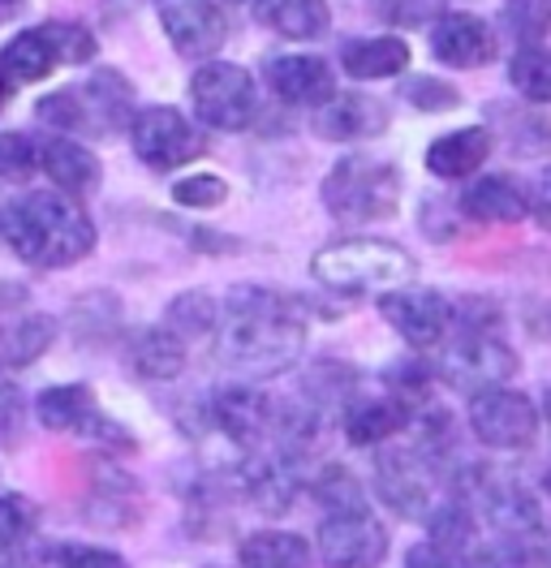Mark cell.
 Listing matches in <instances>:
<instances>
[{
  "label": "cell",
  "mask_w": 551,
  "mask_h": 568,
  "mask_svg": "<svg viewBox=\"0 0 551 568\" xmlns=\"http://www.w3.org/2000/svg\"><path fill=\"white\" fill-rule=\"evenodd\" d=\"M216 332H220L224 366L241 379H276L307 349L302 306L263 284L229 288Z\"/></svg>",
  "instance_id": "6da1fadb"
},
{
  "label": "cell",
  "mask_w": 551,
  "mask_h": 568,
  "mask_svg": "<svg viewBox=\"0 0 551 568\" xmlns=\"http://www.w3.org/2000/svg\"><path fill=\"white\" fill-rule=\"evenodd\" d=\"M0 237L31 267H69L96 250V224L61 190H27L0 207Z\"/></svg>",
  "instance_id": "7a4b0ae2"
},
{
  "label": "cell",
  "mask_w": 551,
  "mask_h": 568,
  "mask_svg": "<svg viewBox=\"0 0 551 568\" xmlns=\"http://www.w3.org/2000/svg\"><path fill=\"white\" fill-rule=\"evenodd\" d=\"M401 169L392 160H379V155H341L328 178H323V207L349 220V224H375V220H392L401 207Z\"/></svg>",
  "instance_id": "3957f363"
},
{
  "label": "cell",
  "mask_w": 551,
  "mask_h": 568,
  "mask_svg": "<svg viewBox=\"0 0 551 568\" xmlns=\"http://www.w3.org/2000/svg\"><path fill=\"white\" fill-rule=\"evenodd\" d=\"M310 276L337 293H367V288L388 293L413 281V258L383 237H344L310 258Z\"/></svg>",
  "instance_id": "277c9868"
},
{
  "label": "cell",
  "mask_w": 551,
  "mask_h": 568,
  "mask_svg": "<svg viewBox=\"0 0 551 568\" xmlns=\"http://www.w3.org/2000/svg\"><path fill=\"white\" fill-rule=\"evenodd\" d=\"M435 379H444L448 388L479 396L487 388H504L517 375V354L495 336V332H461L448 345H440L435 357Z\"/></svg>",
  "instance_id": "5b68a950"
},
{
  "label": "cell",
  "mask_w": 551,
  "mask_h": 568,
  "mask_svg": "<svg viewBox=\"0 0 551 568\" xmlns=\"http://www.w3.org/2000/svg\"><path fill=\"white\" fill-rule=\"evenodd\" d=\"M470 496L479 499L482 521L495 530L500 542L525 547V551H534V556L548 560V521H543V508H539V499L530 496L521 483L474 474L470 478Z\"/></svg>",
  "instance_id": "8992f818"
},
{
  "label": "cell",
  "mask_w": 551,
  "mask_h": 568,
  "mask_svg": "<svg viewBox=\"0 0 551 568\" xmlns=\"http://www.w3.org/2000/svg\"><path fill=\"white\" fill-rule=\"evenodd\" d=\"M190 100H194V112L203 125L238 134L259 112V87H254L250 70H241L233 61H207L190 78Z\"/></svg>",
  "instance_id": "52a82bcc"
},
{
  "label": "cell",
  "mask_w": 551,
  "mask_h": 568,
  "mask_svg": "<svg viewBox=\"0 0 551 568\" xmlns=\"http://www.w3.org/2000/svg\"><path fill=\"white\" fill-rule=\"evenodd\" d=\"M203 418L216 435H224L233 448L241 453H259L263 444H276V418H280V405L263 392L246 388V384H229V388H216L207 396Z\"/></svg>",
  "instance_id": "ba28073f"
},
{
  "label": "cell",
  "mask_w": 551,
  "mask_h": 568,
  "mask_svg": "<svg viewBox=\"0 0 551 568\" xmlns=\"http://www.w3.org/2000/svg\"><path fill=\"white\" fill-rule=\"evenodd\" d=\"M470 430L491 453H521L539 435V405L517 388H487L470 396Z\"/></svg>",
  "instance_id": "9c48e42d"
},
{
  "label": "cell",
  "mask_w": 551,
  "mask_h": 568,
  "mask_svg": "<svg viewBox=\"0 0 551 568\" xmlns=\"http://www.w3.org/2000/svg\"><path fill=\"white\" fill-rule=\"evenodd\" d=\"M379 315L392 323V332L413 349H440L452 332V302L435 288L401 284L379 293Z\"/></svg>",
  "instance_id": "30bf717a"
},
{
  "label": "cell",
  "mask_w": 551,
  "mask_h": 568,
  "mask_svg": "<svg viewBox=\"0 0 551 568\" xmlns=\"http://www.w3.org/2000/svg\"><path fill=\"white\" fill-rule=\"evenodd\" d=\"M319 556L328 568H379L388 556V530L371 508H341L319 521Z\"/></svg>",
  "instance_id": "8fae6325"
},
{
  "label": "cell",
  "mask_w": 551,
  "mask_h": 568,
  "mask_svg": "<svg viewBox=\"0 0 551 568\" xmlns=\"http://www.w3.org/2000/svg\"><path fill=\"white\" fill-rule=\"evenodd\" d=\"M130 146H134V155L147 164V169H160V173H172V169H181L186 160H194L199 155V134H194V125L169 104H147L134 112V121H130Z\"/></svg>",
  "instance_id": "7c38bea8"
},
{
  "label": "cell",
  "mask_w": 551,
  "mask_h": 568,
  "mask_svg": "<svg viewBox=\"0 0 551 568\" xmlns=\"http://www.w3.org/2000/svg\"><path fill=\"white\" fill-rule=\"evenodd\" d=\"M156 13H160V27L169 36L172 52L186 61L207 65L229 39V22L216 0H156Z\"/></svg>",
  "instance_id": "4fadbf2b"
},
{
  "label": "cell",
  "mask_w": 551,
  "mask_h": 568,
  "mask_svg": "<svg viewBox=\"0 0 551 568\" xmlns=\"http://www.w3.org/2000/svg\"><path fill=\"white\" fill-rule=\"evenodd\" d=\"M495 48H500L495 31L479 13H465V9H448L431 27V52L448 70H479L487 61H495Z\"/></svg>",
  "instance_id": "5bb4252c"
},
{
  "label": "cell",
  "mask_w": 551,
  "mask_h": 568,
  "mask_svg": "<svg viewBox=\"0 0 551 568\" xmlns=\"http://www.w3.org/2000/svg\"><path fill=\"white\" fill-rule=\"evenodd\" d=\"M268 87L289 108H328L337 100V73L314 52H289L268 65Z\"/></svg>",
  "instance_id": "9a60e30c"
},
{
  "label": "cell",
  "mask_w": 551,
  "mask_h": 568,
  "mask_svg": "<svg viewBox=\"0 0 551 568\" xmlns=\"http://www.w3.org/2000/svg\"><path fill=\"white\" fill-rule=\"evenodd\" d=\"M375 491L397 517H431V469L418 453H383L375 465Z\"/></svg>",
  "instance_id": "2e32d148"
},
{
  "label": "cell",
  "mask_w": 551,
  "mask_h": 568,
  "mask_svg": "<svg viewBox=\"0 0 551 568\" xmlns=\"http://www.w3.org/2000/svg\"><path fill=\"white\" fill-rule=\"evenodd\" d=\"M34 414L48 430H73V435H108L112 423L100 414L96 405V392L87 384H61V388L39 392L34 400Z\"/></svg>",
  "instance_id": "e0dca14e"
},
{
  "label": "cell",
  "mask_w": 551,
  "mask_h": 568,
  "mask_svg": "<svg viewBox=\"0 0 551 568\" xmlns=\"http://www.w3.org/2000/svg\"><path fill=\"white\" fill-rule=\"evenodd\" d=\"M461 215L474 224H521L530 215V194L504 173L474 178L461 194Z\"/></svg>",
  "instance_id": "ac0fdd59"
},
{
  "label": "cell",
  "mask_w": 551,
  "mask_h": 568,
  "mask_svg": "<svg viewBox=\"0 0 551 568\" xmlns=\"http://www.w3.org/2000/svg\"><path fill=\"white\" fill-rule=\"evenodd\" d=\"M413 423V405L383 392V396H362L344 409V439L358 448H375L383 439H392L397 430H405Z\"/></svg>",
  "instance_id": "d6986e66"
},
{
  "label": "cell",
  "mask_w": 551,
  "mask_h": 568,
  "mask_svg": "<svg viewBox=\"0 0 551 568\" xmlns=\"http://www.w3.org/2000/svg\"><path fill=\"white\" fill-rule=\"evenodd\" d=\"M487 155H491V130L487 125L448 130L427 146V173L440 181H465L487 164Z\"/></svg>",
  "instance_id": "ffe728a7"
},
{
  "label": "cell",
  "mask_w": 551,
  "mask_h": 568,
  "mask_svg": "<svg viewBox=\"0 0 551 568\" xmlns=\"http://www.w3.org/2000/svg\"><path fill=\"white\" fill-rule=\"evenodd\" d=\"M39 169L57 181V190H66L69 199H73V194H91L103 178L96 151L82 146L78 139H66V134L39 142Z\"/></svg>",
  "instance_id": "44dd1931"
},
{
  "label": "cell",
  "mask_w": 551,
  "mask_h": 568,
  "mask_svg": "<svg viewBox=\"0 0 551 568\" xmlns=\"http://www.w3.org/2000/svg\"><path fill=\"white\" fill-rule=\"evenodd\" d=\"M388 130V104H379L362 91L337 95L328 108H319V134L332 142H362Z\"/></svg>",
  "instance_id": "7402d4cb"
},
{
  "label": "cell",
  "mask_w": 551,
  "mask_h": 568,
  "mask_svg": "<svg viewBox=\"0 0 551 568\" xmlns=\"http://www.w3.org/2000/svg\"><path fill=\"white\" fill-rule=\"evenodd\" d=\"M341 65L358 82H379L410 70V43L401 36H353L341 43Z\"/></svg>",
  "instance_id": "603a6c76"
},
{
  "label": "cell",
  "mask_w": 551,
  "mask_h": 568,
  "mask_svg": "<svg viewBox=\"0 0 551 568\" xmlns=\"http://www.w3.org/2000/svg\"><path fill=\"white\" fill-rule=\"evenodd\" d=\"M78 95L87 108V125H96V130H121L138 112L134 87L121 70H96L78 87Z\"/></svg>",
  "instance_id": "cb8c5ba5"
},
{
  "label": "cell",
  "mask_w": 551,
  "mask_h": 568,
  "mask_svg": "<svg viewBox=\"0 0 551 568\" xmlns=\"http://www.w3.org/2000/svg\"><path fill=\"white\" fill-rule=\"evenodd\" d=\"M130 362L142 379H156V384H169L186 371V341L169 332V327H147L138 332L134 345H130Z\"/></svg>",
  "instance_id": "d4e9b609"
},
{
  "label": "cell",
  "mask_w": 551,
  "mask_h": 568,
  "mask_svg": "<svg viewBox=\"0 0 551 568\" xmlns=\"http://www.w3.org/2000/svg\"><path fill=\"white\" fill-rule=\"evenodd\" d=\"M57 65H61V61H57L52 43L43 36V27L18 31V36L0 48V73H4L13 87H22V82H43Z\"/></svg>",
  "instance_id": "484cf974"
},
{
  "label": "cell",
  "mask_w": 551,
  "mask_h": 568,
  "mask_svg": "<svg viewBox=\"0 0 551 568\" xmlns=\"http://www.w3.org/2000/svg\"><path fill=\"white\" fill-rule=\"evenodd\" d=\"M57 341V320L52 315H18L0 323V366H31L52 349Z\"/></svg>",
  "instance_id": "4316f807"
},
{
  "label": "cell",
  "mask_w": 551,
  "mask_h": 568,
  "mask_svg": "<svg viewBox=\"0 0 551 568\" xmlns=\"http://www.w3.org/2000/svg\"><path fill=\"white\" fill-rule=\"evenodd\" d=\"M259 18L284 39H319L332 27L328 0H259Z\"/></svg>",
  "instance_id": "83f0119b"
},
{
  "label": "cell",
  "mask_w": 551,
  "mask_h": 568,
  "mask_svg": "<svg viewBox=\"0 0 551 568\" xmlns=\"http://www.w3.org/2000/svg\"><path fill=\"white\" fill-rule=\"evenodd\" d=\"M241 568H310V542L289 530H259L238 547Z\"/></svg>",
  "instance_id": "f1b7e54d"
},
{
  "label": "cell",
  "mask_w": 551,
  "mask_h": 568,
  "mask_svg": "<svg viewBox=\"0 0 551 568\" xmlns=\"http://www.w3.org/2000/svg\"><path fill=\"white\" fill-rule=\"evenodd\" d=\"M427 530H431L427 542H435L440 551H452V556H465V560H470V551L479 547V517L470 513V504L461 496L440 504V508H431Z\"/></svg>",
  "instance_id": "f546056e"
},
{
  "label": "cell",
  "mask_w": 551,
  "mask_h": 568,
  "mask_svg": "<svg viewBox=\"0 0 551 568\" xmlns=\"http://www.w3.org/2000/svg\"><path fill=\"white\" fill-rule=\"evenodd\" d=\"M164 315H169L164 327L177 332L181 341H199V336H211V332L220 327V306H216V297H207V293H199V288L172 297Z\"/></svg>",
  "instance_id": "4dcf8cb0"
},
{
  "label": "cell",
  "mask_w": 551,
  "mask_h": 568,
  "mask_svg": "<svg viewBox=\"0 0 551 568\" xmlns=\"http://www.w3.org/2000/svg\"><path fill=\"white\" fill-rule=\"evenodd\" d=\"M509 82L521 100L551 104V52L548 48H517L509 61Z\"/></svg>",
  "instance_id": "1f68e13d"
},
{
  "label": "cell",
  "mask_w": 551,
  "mask_h": 568,
  "mask_svg": "<svg viewBox=\"0 0 551 568\" xmlns=\"http://www.w3.org/2000/svg\"><path fill=\"white\" fill-rule=\"evenodd\" d=\"M500 31L513 36L521 48H539V39L551 31V0H504Z\"/></svg>",
  "instance_id": "d6a6232c"
},
{
  "label": "cell",
  "mask_w": 551,
  "mask_h": 568,
  "mask_svg": "<svg viewBox=\"0 0 551 568\" xmlns=\"http://www.w3.org/2000/svg\"><path fill=\"white\" fill-rule=\"evenodd\" d=\"M43 36L61 65H87L96 57V36L82 22H43Z\"/></svg>",
  "instance_id": "836d02e7"
},
{
  "label": "cell",
  "mask_w": 551,
  "mask_h": 568,
  "mask_svg": "<svg viewBox=\"0 0 551 568\" xmlns=\"http://www.w3.org/2000/svg\"><path fill=\"white\" fill-rule=\"evenodd\" d=\"M172 203L181 207H194V212H207V207H220L229 199V181L220 173H190V178L172 181Z\"/></svg>",
  "instance_id": "e575fe53"
},
{
  "label": "cell",
  "mask_w": 551,
  "mask_h": 568,
  "mask_svg": "<svg viewBox=\"0 0 551 568\" xmlns=\"http://www.w3.org/2000/svg\"><path fill=\"white\" fill-rule=\"evenodd\" d=\"M34 521H39V513L27 496H0V556L18 551L31 538Z\"/></svg>",
  "instance_id": "d590c367"
},
{
  "label": "cell",
  "mask_w": 551,
  "mask_h": 568,
  "mask_svg": "<svg viewBox=\"0 0 551 568\" xmlns=\"http://www.w3.org/2000/svg\"><path fill=\"white\" fill-rule=\"evenodd\" d=\"M401 95H405V104H413L418 112H448V108L461 104V91L444 82V78H431V73H418L410 78L405 87H401Z\"/></svg>",
  "instance_id": "8d00e7d4"
},
{
  "label": "cell",
  "mask_w": 551,
  "mask_h": 568,
  "mask_svg": "<svg viewBox=\"0 0 551 568\" xmlns=\"http://www.w3.org/2000/svg\"><path fill=\"white\" fill-rule=\"evenodd\" d=\"M39 169V142L9 130L0 134V181H27Z\"/></svg>",
  "instance_id": "74e56055"
},
{
  "label": "cell",
  "mask_w": 551,
  "mask_h": 568,
  "mask_svg": "<svg viewBox=\"0 0 551 568\" xmlns=\"http://www.w3.org/2000/svg\"><path fill=\"white\" fill-rule=\"evenodd\" d=\"M314 499H319L328 513H341V508H367V496H362L358 478H353V474H344V469H328V474L314 483Z\"/></svg>",
  "instance_id": "f35d334b"
},
{
  "label": "cell",
  "mask_w": 551,
  "mask_h": 568,
  "mask_svg": "<svg viewBox=\"0 0 551 568\" xmlns=\"http://www.w3.org/2000/svg\"><path fill=\"white\" fill-rule=\"evenodd\" d=\"M57 568H130L126 565V556H117V551H108V547H87V542H66V547H57Z\"/></svg>",
  "instance_id": "ab89813d"
},
{
  "label": "cell",
  "mask_w": 551,
  "mask_h": 568,
  "mask_svg": "<svg viewBox=\"0 0 551 568\" xmlns=\"http://www.w3.org/2000/svg\"><path fill=\"white\" fill-rule=\"evenodd\" d=\"M405 568H474V560L440 551L435 542H418V547H410V556H405Z\"/></svg>",
  "instance_id": "60d3db41"
},
{
  "label": "cell",
  "mask_w": 551,
  "mask_h": 568,
  "mask_svg": "<svg viewBox=\"0 0 551 568\" xmlns=\"http://www.w3.org/2000/svg\"><path fill=\"white\" fill-rule=\"evenodd\" d=\"M22 414H27L22 388H18L9 375H0V435H13L18 423H22Z\"/></svg>",
  "instance_id": "b9f144b4"
},
{
  "label": "cell",
  "mask_w": 551,
  "mask_h": 568,
  "mask_svg": "<svg viewBox=\"0 0 551 568\" xmlns=\"http://www.w3.org/2000/svg\"><path fill=\"white\" fill-rule=\"evenodd\" d=\"M525 194H530V215H534V220L551 233V169H543Z\"/></svg>",
  "instance_id": "7bdbcfd3"
},
{
  "label": "cell",
  "mask_w": 551,
  "mask_h": 568,
  "mask_svg": "<svg viewBox=\"0 0 551 568\" xmlns=\"http://www.w3.org/2000/svg\"><path fill=\"white\" fill-rule=\"evenodd\" d=\"M388 13L401 22H422L431 13V0H388Z\"/></svg>",
  "instance_id": "ee69618b"
},
{
  "label": "cell",
  "mask_w": 551,
  "mask_h": 568,
  "mask_svg": "<svg viewBox=\"0 0 551 568\" xmlns=\"http://www.w3.org/2000/svg\"><path fill=\"white\" fill-rule=\"evenodd\" d=\"M13 91H18V87H13V82H9L4 73H0V112H4V104L13 100Z\"/></svg>",
  "instance_id": "f6af8a7d"
},
{
  "label": "cell",
  "mask_w": 551,
  "mask_h": 568,
  "mask_svg": "<svg viewBox=\"0 0 551 568\" xmlns=\"http://www.w3.org/2000/svg\"><path fill=\"white\" fill-rule=\"evenodd\" d=\"M543 496L551 499V469H548V474H543Z\"/></svg>",
  "instance_id": "bcb514c9"
},
{
  "label": "cell",
  "mask_w": 551,
  "mask_h": 568,
  "mask_svg": "<svg viewBox=\"0 0 551 568\" xmlns=\"http://www.w3.org/2000/svg\"><path fill=\"white\" fill-rule=\"evenodd\" d=\"M13 4H18V0H0V9H13Z\"/></svg>",
  "instance_id": "7dc6e473"
},
{
  "label": "cell",
  "mask_w": 551,
  "mask_h": 568,
  "mask_svg": "<svg viewBox=\"0 0 551 568\" xmlns=\"http://www.w3.org/2000/svg\"><path fill=\"white\" fill-rule=\"evenodd\" d=\"M548 423H551V396H548Z\"/></svg>",
  "instance_id": "c3c4849f"
}]
</instances>
